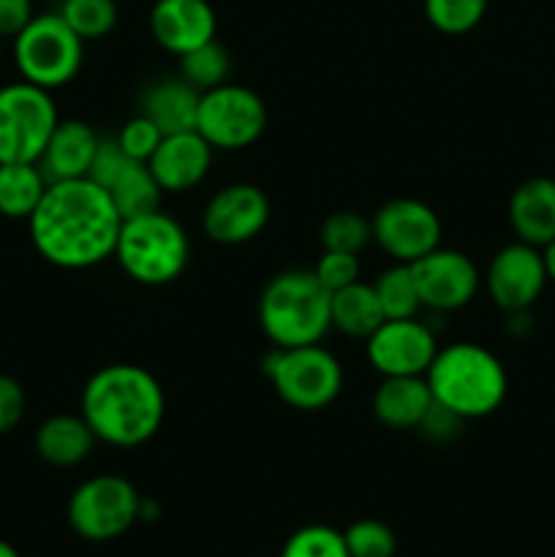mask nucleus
<instances>
[{
    "mask_svg": "<svg viewBox=\"0 0 555 557\" xmlns=\"http://www.w3.org/2000/svg\"><path fill=\"white\" fill-rule=\"evenodd\" d=\"M123 218L90 177L49 183L27 234L44 261L60 270H90L112 259Z\"/></svg>",
    "mask_w": 555,
    "mask_h": 557,
    "instance_id": "f257e3e1",
    "label": "nucleus"
},
{
    "mask_svg": "<svg viewBox=\"0 0 555 557\" xmlns=\"http://www.w3.org/2000/svg\"><path fill=\"white\" fill-rule=\"evenodd\" d=\"M79 413L101 444L136 449L161 430L166 395L156 375L141 364H103L82 386Z\"/></svg>",
    "mask_w": 555,
    "mask_h": 557,
    "instance_id": "f03ea898",
    "label": "nucleus"
},
{
    "mask_svg": "<svg viewBox=\"0 0 555 557\" xmlns=\"http://www.w3.org/2000/svg\"><path fill=\"white\" fill-rule=\"evenodd\" d=\"M424 381L433 400L457 413L462 422L484 419L498 411L509 389L501 359L490 348L468 341L439 348Z\"/></svg>",
    "mask_w": 555,
    "mask_h": 557,
    "instance_id": "7ed1b4c3",
    "label": "nucleus"
},
{
    "mask_svg": "<svg viewBox=\"0 0 555 557\" xmlns=\"http://www.w3.org/2000/svg\"><path fill=\"white\" fill-rule=\"evenodd\" d=\"M259 324L272 348L321 343L332 330V292L313 270L278 272L259 297Z\"/></svg>",
    "mask_w": 555,
    "mask_h": 557,
    "instance_id": "20e7f679",
    "label": "nucleus"
},
{
    "mask_svg": "<svg viewBox=\"0 0 555 557\" xmlns=\"http://www.w3.org/2000/svg\"><path fill=\"white\" fill-rule=\"evenodd\" d=\"M120 270L141 286H169L185 272L190 261V239L183 223L169 212L152 210L147 215L123 221L114 245Z\"/></svg>",
    "mask_w": 555,
    "mask_h": 557,
    "instance_id": "39448f33",
    "label": "nucleus"
},
{
    "mask_svg": "<svg viewBox=\"0 0 555 557\" xmlns=\"http://www.w3.org/2000/svg\"><path fill=\"white\" fill-rule=\"evenodd\" d=\"M11 41L20 79L49 92L71 85L85 63V41L58 11L36 14Z\"/></svg>",
    "mask_w": 555,
    "mask_h": 557,
    "instance_id": "423d86ee",
    "label": "nucleus"
},
{
    "mask_svg": "<svg viewBox=\"0 0 555 557\" xmlns=\"http://www.w3.org/2000/svg\"><path fill=\"white\" fill-rule=\"evenodd\" d=\"M261 370L275 395L294 411H324L343 392V364L321 343L272 348Z\"/></svg>",
    "mask_w": 555,
    "mask_h": 557,
    "instance_id": "0eeeda50",
    "label": "nucleus"
},
{
    "mask_svg": "<svg viewBox=\"0 0 555 557\" xmlns=\"http://www.w3.org/2000/svg\"><path fill=\"white\" fill-rule=\"evenodd\" d=\"M141 495L134 484L118 473L90 476L71 493L69 517L71 531L85 542H114L139 522Z\"/></svg>",
    "mask_w": 555,
    "mask_h": 557,
    "instance_id": "6e6552de",
    "label": "nucleus"
},
{
    "mask_svg": "<svg viewBox=\"0 0 555 557\" xmlns=\"http://www.w3.org/2000/svg\"><path fill=\"white\" fill-rule=\"evenodd\" d=\"M58 123L49 90L25 79L0 87V163L38 161Z\"/></svg>",
    "mask_w": 555,
    "mask_h": 557,
    "instance_id": "1a4fd4ad",
    "label": "nucleus"
},
{
    "mask_svg": "<svg viewBox=\"0 0 555 557\" xmlns=\"http://www.w3.org/2000/svg\"><path fill=\"white\" fill-rule=\"evenodd\" d=\"M196 131L212 150H245L267 131V107L256 90L226 82L201 92Z\"/></svg>",
    "mask_w": 555,
    "mask_h": 557,
    "instance_id": "9d476101",
    "label": "nucleus"
},
{
    "mask_svg": "<svg viewBox=\"0 0 555 557\" xmlns=\"http://www.w3.org/2000/svg\"><path fill=\"white\" fill-rule=\"evenodd\" d=\"M373 243L400 264H414L441 245V218L419 199H390L370 218Z\"/></svg>",
    "mask_w": 555,
    "mask_h": 557,
    "instance_id": "9b49d317",
    "label": "nucleus"
},
{
    "mask_svg": "<svg viewBox=\"0 0 555 557\" xmlns=\"http://www.w3.org/2000/svg\"><path fill=\"white\" fill-rule=\"evenodd\" d=\"M422 308L435 313H455L477 297L482 275L473 259L455 248H435L411 264Z\"/></svg>",
    "mask_w": 555,
    "mask_h": 557,
    "instance_id": "f8f14e48",
    "label": "nucleus"
},
{
    "mask_svg": "<svg viewBox=\"0 0 555 557\" xmlns=\"http://www.w3.org/2000/svg\"><path fill=\"white\" fill-rule=\"evenodd\" d=\"M484 288L495 308L504 313L531 310L547 286L542 250L528 243H509L490 259L488 272L482 275Z\"/></svg>",
    "mask_w": 555,
    "mask_h": 557,
    "instance_id": "ddd939ff",
    "label": "nucleus"
},
{
    "mask_svg": "<svg viewBox=\"0 0 555 557\" xmlns=\"http://www.w3.org/2000/svg\"><path fill=\"white\" fill-rule=\"evenodd\" d=\"M365 354L381 379L424 375L439 354V341L430 324L419 319H386L365 341Z\"/></svg>",
    "mask_w": 555,
    "mask_h": 557,
    "instance_id": "4468645a",
    "label": "nucleus"
},
{
    "mask_svg": "<svg viewBox=\"0 0 555 557\" xmlns=\"http://www.w3.org/2000/svg\"><path fill=\"white\" fill-rule=\"evenodd\" d=\"M270 223V199L254 183H232L215 190L201 212V232L218 245H245Z\"/></svg>",
    "mask_w": 555,
    "mask_h": 557,
    "instance_id": "2eb2a0df",
    "label": "nucleus"
},
{
    "mask_svg": "<svg viewBox=\"0 0 555 557\" xmlns=\"http://www.w3.org/2000/svg\"><path fill=\"white\" fill-rule=\"evenodd\" d=\"M147 22L158 47L174 58L212 41L218 33V16L210 0H156Z\"/></svg>",
    "mask_w": 555,
    "mask_h": 557,
    "instance_id": "dca6fc26",
    "label": "nucleus"
},
{
    "mask_svg": "<svg viewBox=\"0 0 555 557\" xmlns=\"http://www.w3.org/2000/svg\"><path fill=\"white\" fill-rule=\"evenodd\" d=\"M212 152L215 150L207 145L199 131H180V134L163 136L147 166L163 194H185L205 183L212 166Z\"/></svg>",
    "mask_w": 555,
    "mask_h": 557,
    "instance_id": "f3484780",
    "label": "nucleus"
},
{
    "mask_svg": "<svg viewBox=\"0 0 555 557\" xmlns=\"http://www.w3.org/2000/svg\"><path fill=\"white\" fill-rule=\"evenodd\" d=\"M511 232L520 243L544 248L555 239V180L531 177L517 185L506 205Z\"/></svg>",
    "mask_w": 555,
    "mask_h": 557,
    "instance_id": "a211bd4d",
    "label": "nucleus"
},
{
    "mask_svg": "<svg viewBox=\"0 0 555 557\" xmlns=\"http://www.w3.org/2000/svg\"><path fill=\"white\" fill-rule=\"evenodd\" d=\"M98 141L101 136L85 120H60L36 163L49 183L87 177Z\"/></svg>",
    "mask_w": 555,
    "mask_h": 557,
    "instance_id": "6ab92c4d",
    "label": "nucleus"
},
{
    "mask_svg": "<svg viewBox=\"0 0 555 557\" xmlns=\"http://www.w3.org/2000/svg\"><path fill=\"white\" fill-rule=\"evenodd\" d=\"M430 406H433V395L424 375L381 379L373 392V417L392 430H417Z\"/></svg>",
    "mask_w": 555,
    "mask_h": 557,
    "instance_id": "aec40b11",
    "label": "nucleus"
},
{
    "mask_svg": "<svg viewBox=\"0 0 555 557\" xmlns=\"http://www.w3.org/2000/svg\"><path fill=\"white\" fill-rule=\"evenodd\" d=\"M98 438L82 413H54L36 430V455L52 468H74L90 457Z\"/></svg>",
    "mask_w": 555,
    "mask_h": 557,
    "instance_id": "412c9836",
    "label": "nucleus"
},
{
    "mask_svg": "<svg viewBox=\"0 0 555 557\" xmlns=\"http://www.w3.org/2000/svg\"><path fill=\"white\" fill-rule=\"evenodd\" d=\"M201 92L190 87L183 76L161 79L147 87L141 96L139 112L150 117L161 128V134H180V131L196 128V112H199Z\"/></svg>",
    "mask_w": 555,
    "mask_h": 557,
    "instance_id": "4be33fe9",
    "label": "nucleus"
},
{
    "mask_svg": "<svg viewBox=\"0 0 555 557\" xmlns=\"http://www.w3.org/2000/svg\"><path fill=\"white\" fill-rule=\"evenodd\" d=\"M384 321L373 283L357 281L341 292H332V330L343 332L346 337L368 341Z\"/></svg>",
    "mask_w": 555,
    "mask_h": 557,
    "instance_id": "5701e85b",
    "label": "nucleus"
},
{
    "mask_svg": "<svg viewBox=\"0 0 555 557\" xmlns=\"http://www.w3.org/2000/svg\"><path fill=\"white\" fill-rule=\"evenodd\" d=\"M47 188L49 180L36 161L0 163V215L27 223Z\"/></svg>",
    "mask_w": 555,
    "mask_h": 557,
    "instance_id": "b1692460",
    "label": "nucleus"
},
{
    "mask_svg": "<svg viewBox=\"0 0 555 557\" xmlns=\"http://www.w3.org/2000/svg\"><path fill=\"white\" fill-rule=\"evenodd\" d=\"M107 194L123 221L147 215V212L152 210H161V199H163V188L158 185V180L152 177L150 166L141 161L128 163L125 172L109 185Z\"/></svg>",
    "mask_w": 555,
    "mask_h": 557,
    "instance_id": "393cba45",
    "label": "nucleus"
},
{
    "mask_svg": "<svg viewBox=\"0 0 555 557\" xmlns=\"http://www.w3.org/2000/svg\"><path fill=\"white\" fill-rule=\"evenodd\" d=\"M373 292L384 310V319H417V313L422 310L411 264L395 261L392 267H386L373 281Z\"/></svg>",
    "mask_w": 555,
    "mask_h": 557,
    "instance_id": "a878e982",
    "label": "nucleus"
},
{
    "mask_svg": "<svg viewBox=\"0 0 555 557\" xmlns=\"http://www.w3.org/2000/svg\"><path fill=\"white\" fill-rule=\"evenodd\" d=\"M180 60V76L196 87L199 92L212 90L218 85H226L232 76V58L226 49L212 38V41L201 44V47L185 52Z\"/></svg>",
    "mask_w": 555,
    "mask_h": 557,
    "instance_id": "bb28decb",
    "label": "nucleus"
},
{
    "mask_svg": "<svg viewBox=\"0 0 555 557\" xmlns=\"http://www.w3.org/2000/svg\"><path fill=\"white\" fill-rule=\"evenodd\" d=\"M58 14L69 22V27L82 41H98L118 25L114 0H63Z\"/></svg>",
    "mask_w": 555,
    "mask_h": 557,
    "instance_id": "cd10ccee",
    "label": "nucleus"
},
{
    "mask_svg": "<svg viewBox=\"0 0 555 557\" xmlns=\"http://www.w3.org/2000/svg\"><path fill=\"white\" fill-rule=\"evenodd\" d=\"M490 0H422L424 20L444 36H466L488 14Z\"/></svg>",
    "mask_w": 555,
    "mask_h": 557,
    "instance_id": "c85d7f7f",
    "label": "nucleus"
},
{
    "mask_svg": "<svg viewBox=\"0 0 555 557\" xmlns=\"http://www.w3.org/2000/svg\"><path fill=\"white\" fill-rule=\"evenodd\" d=\"M319 243L324 250H343V253H362L368 243H373V228L365 215L354 210L332 212L319 228Z\"/></svg>",
    "mask_w": 555,
    "mask_h": 557,
    "instance_id": "c756f323",
    "label": "nucleus"
},
{
    "mask_svg": "<svg viewBox=\"0 0 555 557\" xmlns=\"http://www.w3.org/2000/svg\"><path fill=\"white\" fill-rule=\"evenodd\" d=\"M281 557H351L343 531L332 525H303L283 542Z\"/></svg>",
    "mask_w": 555,
    "mask_h": 557,
    "instance_id": "7c9ffc66",
    "label": "nucleus"
},
{
    "mask_svg": "<svg viewBox=\"0 0 555 557\" xmlns=\"http://www.w3.org/2000/svg\"><path fill=\"white\" fill-rule=\"evenodd\" d=\"M343 539H346V549L351 557H395L397 553L395 531L373 517L351 522L343 531Z\"/></svg>",
    "mask_w": 555,
    "mask_h": 557,
    "instance_id": "2f4dec72",
    "label": "nucleus"
},
{
    "mask_svg": "<svg viewBox=\"0 0 555 557\" xmlns=\"http://www.w3.org/2000/svg\"><path fill=\"white\" fill-rule=\"evenodd\" d=\"M114 139H118V145L123 147V152L131 161L147 163L152 152L158 150V145H161L163 134L150 117H145V114L139 112L120 128V134L114 136Z\"/></svg>",
    "mask_w": 555,
    "mask_h": 557,
    "instance_id": "473e14b6",
    "label": "nucleus"
},
{
    "mask_svg": "<svg viewBox=\"0 0 555 557\" xmlns=\"http://www.w3.org/2000/svg\"><path fill=\"white\" fill-rule=\"evenodd\" d=\"M316 277L324 283L330 292H341V288L351 286V283L362 281V261L357 253H343V250H324L313 267Z\"/></svg>",
    "mask_w": 555,
    "mask_h": 557,
    "instance_id": "72a5a7b5",
    "label": "nucleus"
},
{
    "mask_svg": "<svg viewBox=\"0 0 555 557\" xmlns=\"http://www.w3.org/2000/svg\"><path fill=\"white\" fill-rule=\"evenodd\" d=\"M128 163H134V161L125 156L123 147L118 145V139H114V136H109V139L98 141V150H96V156H92L87 177L107 190L109 185H112L114 180L125 172V166H128Z\"/></svg>",
    "mask_w": 555,
    "mask_h": 557,
    "instance_id": "f704fd0d",
    "label": "nucleus"
},
{
    "mask_svg": "<svg viewBox=\"0 0 555 557\" xmlns=\"http://www.w3.org/2000/svg\"><path fill=\"white\" fill-rule=\"evenodd\" d=\"M27 408L25 389L14 375L0 373V435H9L22 422Z\"/></svg>",
    "mask_w": 555,
    "mask_h": 557,
    "instance_id": "c9c22d12",
    "label": "nucleus"
},
{
    "mask_svg": "<svg viewBox=\"0 0 555 557\" xmlns=\"http://www.w3.org/2000/svg\"><path fill=\"white\" fill-rule=\"evenodd\" d=\"M460 428H462V419L457 417V413H452L449 408L439 406V403L433 400V406H430V411L424 413L422 424H419L417 430L430 441H452L457 433H460Z\"/></svg>",
    "mask_w": 555,
    "mask_h": 557,
    "instance_id": "e433bc0d",
    "label": "nucleus"
},
{
    "mask_svg": "<svg viewBox=\"0 0 555 557\" xmlns=\"http://www.w3.org/2000/svg\"><path fill=\"white\" fill-rule=\"evenodd\" d=\"M33 16V0H0V38H14Z\"/></svg>",
    "mask_w": 555,
    "mask_h": 557,
    "instance_id": "4c0bfd02",
    "label": "nucleus"
},
{
    "mask_svg": "<svg viewBox=\"0 0 555 557\" xmlns=\"http://www.w3.org/2000/svg\"><path fill=\"white\" fill-rule=\"evenodd\" d=\"M539 250H542V261H544V272H547V281L555 283V239Z\"/></svg>",
    "mask_w": 555,
    "mask_h": 557,
    "instance_id": "58836bf2",
    "label": "nucleus"
},
{
    "mask_svg": "<svg viewBox=\"0 0 555 557\" xmlns=\"http://www.w3.org/2000/svg\"><path fill=\"white\" fill-rule=\"evenodd\" d=\"M0 557H20V553H16L9 542H3V539H0Z\"/></svg>",
    "mask_w": 555,
    "mask_h": 557,
    "instance_id": "ea45409f",
    "label": "nucleus"
}]
</instances>
